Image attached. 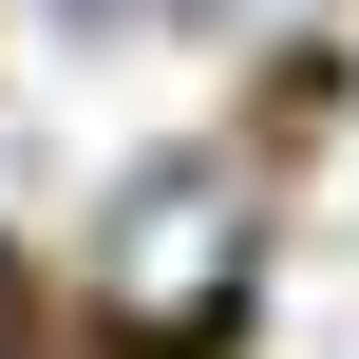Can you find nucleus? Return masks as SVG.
I'll list each match as a JSON object with an SVG mask.
<instances>
[{"instance_id": "7ed1b4c3", "label": "nucleus", "mask_w": 359, "mask_h": 359, "mask_svg": "<svg viewBox=\"0 0 359 359\" xmlns=\"http://www.w3.org/2000/svg\"><path fill=\"white\" fill-rule=\"evenodd\" d=\"M0 359H19V322H0Z\"/></svg>"}, {"instance_id": "f03ea898", "label": "nucleus", "mask_w": 359, "mask_h": 359, "mask_svg": "<svg viewBox=\"0 0 359 359\" xmlns=\"http://www.w3.org/2000/svg\"><path fill=\"white\" fill-rule=\"evenodd\" d=\"M227 19H265V0H227Z\"/></svg>"}, {"instance_id": "f257e3e1", "label": "nucleus", "mask_w": 359, "mask_h": 359, "mask_svg": "<svg viewBox=\"0 0 359 359\" xmlns=\"http://www.w3.org/2000/svg\"><path fill=\"white\" fill-rule=\"evenodd\" d=\"M227 246H246V189H227V170H151V189L114 208V303H133V322H208V303H227Z\"/></svg>"}]
</instances>
